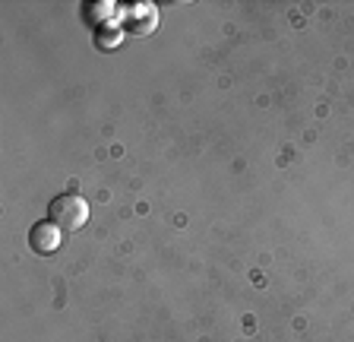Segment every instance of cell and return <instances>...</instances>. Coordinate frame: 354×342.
Here are the masks:
<instances>
[{"mask_svg":"<svg viewBox=\"0 0 354 342\" xmlns=\"http://www.w3.org/2000/svg\"><path fill=\"white\" fill-rule=\"evenodd\" d=\"M98 48H118L120 45V32L118 29H108V32H98V42H95Z\"/></svg>","mask_w":354,"mask_h":342,"instance_id":"obj_4","label":"cell"},{"mask_svg":"<svg viewBox=\"0 0 354 342\" xmlns=\"http://www.w3.org/2000/svg\"><path fill=\"white\" fill-rule=\"evenodd\" d=\"M127 26H130L133 35H149V32L158 26V13H155L152 7H146V3H142V7H136L130 16H127Z\"/></svg>","mask_w":354,"mask_h":342,"instance_id":"obj_3","label":"cell"},{"mask_svg":"<svg viewBox=\"0 0 354 342\" xmlns=\"http://www.w3.org/2000/svg\"><path fill=\"white\" fill-rule=\"evenodd\" d=\"M29 244L35 253H57L60 244H64V228L51 222V219H44V222H35L29 231Z\"/></svg>","mask_w":354,"mask_h":342,"instance_id":"obj_2","label":"cell"},{"mask_svg":"<svg viewBox=\"0 0 354 342\" xmlns=\"http://www.w3.org/2000/svg\"><path fill=\"white\" fill-rule=\"evenodd\" d=\"M48 216H51V222L57 225V228L80 231L82 225H86V219H88V203L82 200L80 194H60V197H54L51 200Z\"/></svg>","mask_w":354,"mask_h":342,"instance_id":"obj_1","label":"cell"}]
</instances>
